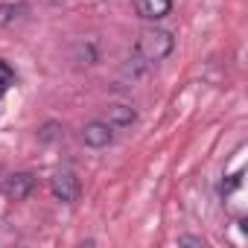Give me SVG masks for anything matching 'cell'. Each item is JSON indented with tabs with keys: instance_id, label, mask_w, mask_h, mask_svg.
<instances>
[{
	"instance_id": "obj_6",
	"label": "cell",
	"mask_w": 248,
	"mask_h": 248,
	"mask_svg": "<svg viewBox=\"0 0 248 248\" xmlns=\"http://www.w3.org/2000/svg\"><path fill=\"white\" fill-rule=\"evenodd\" d=\"M135 6L143 21H164L172 12V0H135Z\"/></svg>"
},
{
	"instance_id": "obj_1",
	"label": "cell",
	"mask_w": 248,
	"mask_h": 248,
	"mask_svg": "<svg viewBox=\"0 0 248 248\" xmlns=\"http://www.w3.org/2000/svg\"><path fill=\"white\" fill-rule=\"evenodd\" d=\"M172 50H175V38H172V32H167V30H161V27L143 30V32L138 35V44H135V53H138L143 62H149V64L164 62Z\"/></svg>"
},
{
	"instance_id": "obj_2",
	"label": "cell",
	"mask_w": 248,
	"mask_h": 248,
	"mask_svg": "<svg viewBox=\"0 0 248 248\" xmlns=\"http://www.w3.org/2000/svg\"><path fill=\"white\" fill-rule=\"evenodd\" d=\"M50 193L56 202H64V204H73L79 199V178L70 172V170H62L50 178Z\"/></svg>"
},
{
	"instance_id": "obj_9",
	"label": "cell",
	"mask_w": 248,
	"mask_h": 248,
	"mask_svg": "<svg viewBox=\"0 0 248 248\" xmlns=\"http://www.w3.org/2000/svg\"><path fill=\"white\" fill-rule=\"evenodd\" d=\"M15 82V73H12V67L6 64V62H0V96H3L6 91H9V85Z\"/></svg>"
},
{
	"instance_id": "obj_5",
	"label": "cell",
	"mask_w": 248,
	"mask_h": 248,
	"mask_svg": "<svg viewBox=\"0 0 248 248\" xmlns=\"http://www.w3.org/2000/svg\"><path fill=\"white\" fill-rule=\"evenodd\" d=\"M35 190V175L32 172H15L6 178V199L9 202H24Z\"/></svg>"
},
{
	"instance_id": "obj_10",
	"label": "cell",
	"mask_w": 248,
	"mask_h": 248,
	"mask_svg": "<svg viewBox=\"0 0 248 248\" xmlns=\"http://www.w3.org/2000/svg\"><path fill=\"white\" fill-rule=\"evenodd\" d=\"M38 138H41V140H56V138H62V135H59V126H56V123H47V126L38 132Z\"/></svg>"
},
{
	"instance_id": "obj_3",
	"label": "cell",
	"mask_w": 248,
	"mask_h": 248,
	"mask_svg": "<svg viewBox=\"0 0 248 248\" xmlns=\"http://www.w3.org/2000/svg\"><path fill=\"white\" fill-rule=\"evenodd\" d=\"M82 143L91 146V149H105L114 143V129L108 126L105 120H91L85 123V129H82Z\"/></svg>"
},
{
	"instance_id": "obj_11",
	"label": "cell",
	"mask_w": 248,
	"mask_h": 248,
	"mask_svg": "<svg viewBox=\"0 0 248 248\" xmlns=\"http://www.w3.org/2000/svg\"><path fill=\"white\" fill-rule=\"evenodd\" d=\"M178 245H199V248H204V239H199V236H181Z\"/></svg>"
},
{
	"instance_id": "obj_8",
	"label": "cell",
	"mask_w": 248,
	"mask_h": 248,
	"mask_svg": "<svg viewBox=\"0 0 248 248\" xmlns=\"http://www.w3.org/2000/svg\"><path fill=\"white\" fill-rule=\"evenodd\" d=\"M76 56L85 59V64H96V62H99V47H96V41H82V44L76 47Z\"/></svg>"
},
{
	"instance_id": "obj_4",
	"label": "cell",
	"mask_w": 248,
	"mask_h": 248,
	"mask_svg": "<svg viewBox=\"0 0 248 248\" xmlns=\"http://www.w3.org/2000/svg\"><path fill=\"white\" fill-rule=\"evenodd\" d=\"M105 123L117 132V129H132L135 123H138V108L135 105H129V102H114V105H108V111H105Z\"/></svg>"
},
{
	"instance_id": "obj_7",
	"label": "cell",
	"mask_w": 248,
	"mask_h": 248,
	"mask_svg": "<svg viewBox=\"0 0 248 248\" xmlns=\"http://www.w3.org/2000/svg\"><path fill=\"white\" fill-rule=\"evenodd\" d=\"M27 18L24 3H0V27H15Z\"/></svg>"
}]
</instances>
